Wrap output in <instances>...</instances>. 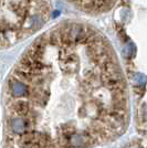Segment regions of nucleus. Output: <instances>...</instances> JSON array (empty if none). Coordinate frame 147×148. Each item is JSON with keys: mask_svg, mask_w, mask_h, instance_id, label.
<instances>
[{"mask_svg": "<svg viewBox=\"0 0 147 148\" xmlns=\"http://www.w3.org/2000/svg\"><path fill=\"white\" fill-rule=\"evenodd\" d=\"M8 91L12 99H23L28 97L30 92V85L14 76L8 81Z\"/></svg>", "mask_w": 147, "mask_h": 148, "instance_id": "nucleus-1", "label": "nucleus"}]
</instances>
